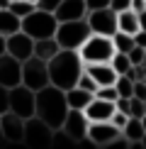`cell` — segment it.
<instances>
[{
    "label": "cell",
    "mask_w": 146,
    "mask_h": 149,
    "mask_svg": "<svg viewBox=\"0 0 146 149\" xmlns=\"http://www.w3.org/2000/svg\"><path fill=\"white\" fill-rule=\"evenodd\" d=\"M146 115V100L141 98H129V117H144Z\"/></svg>",
    "instance_id": "4316f807"
},
{
    "label": "cell",
    "mask_w": 146,
    "mask_h": 149,
    "mask_svg": "<svg viewBox=\"0 0 146 149\" xmlns=\"http://www.w3.org/2000/svg\"><path fill=\"white\" fill-rule=\"evenodd\" d=\"M10 10L22 20V17H27L29 12L34 10V3H29V0H12V3H10Z\"/></svg>",
    "instance_id": "484cf974"
},
{
    "label": "cell",
    "mask_w": 146,
    "mask_h": 149,
    "mask_svg": "<svg viewBox=\"0 0 146 149\" xmlns=\"http://www.w3.org/2000/svg\"><path fill=\"white\" fill-rule=\"evenodd\" d=\"M0 144H3V130H0Z\"/></svg>",
    "instance_id": "7bdbcfd3"
},
{
    "label": "cell",
    "mask_w": 146,
    "mask_h": 149,
    "mask_svg": "<svg viewBox=\"0 0 146 149\" xmlns=\"http://www.w3.org/2000/svg\"><path fill=\"white\" fill-rule=\"evenodd\" d=\"M83 64H100V61H110L114 56V44L112 37H102V34H90L83 42V47L78 49Z\"/></svg>",
    "instance_id": "5b68a950"
},
{
    "label": "cell",
    "mask_w": 146,
    "mask_h": 149,
    "mask_svg": "<svg viewBox=\"0 0 146 149\" xmlns=\"http://www.w3.org/2000/svg\"><path fill=\"white\" fill-rule=\"evenodd\" d=\"M34 103H36V91L27 88L24 83H17L10 88V113L27 120L34 115Z\"/></svg>",
    "instance_id": "9c48e42d"
},
{
    "label": "cell",
    "mask_w": 146,
    "mask_h": 149,
    "mask_svg": "<svg viewBox=\"0 0 146 149\" xmlns=\"http://www.w3.org/2000/svg\"><path fill=\"white\" fill-rule=\"evenodd\" d=\"M93 100V93L83 91L81 86H73V88L66 91V103H68L71 110H85V105Z\"/></svg>",
    "instance_id": "ffe728a7"
},
{
    "label": "cell",
    "mask_w": 146,
    "mask_h": 149,
    "mask_svg": "<svg viewBox=\"0 0 146 149\" xmlns=\"http://www.w3.org/2000/svg\"><path fill=\"white\" fill-rule=\"evenodd\" d=\"M95 98H102V100H117L119 98V93L114 86H97V91H95Z\"/></svg>",
    "instance_id": "83f0119b"
},
{
    "label": "cell",
    "mask_w": 146,
    "mask_h": 149,
    "mask_svg": "<svg viewBox=\"0 0 146 149\" xmlns=\"http://www.w3.org/2000/svg\"><path fill=\"white\" fill-rule=\"evenodd\" d=\"M78 86H81V88L83 91H88V93H93V95H95V91H97V83H95V81L93 78H90L88 76V73H81V78H78Z\"/></svg>",
    "instance_id": "f546056e"
},
{
    "label": "cell",
    "mask_w": 146,
    "mask_h": 149,
    "mask_svg": "<svg viewBox=\"0 0 146 149\" xmlns=\"http://www.w3.org/2000/svg\"><path fill=\"white\" fill-rule=\"evenodd\" d=\"M0 130H3V142H8V144H22V139H24V117L8 110V113L0 115Z\"/></svg>",
    "instance_id": "8fae6325"
},
{
    "label": "cell",
    "mask_w": 146,
    "mask_h": 149,
    "mask_svg": "<svg viewBox=\"0 0 146 149\" xmlns=\"http://www.w3.org/2000/svg\"><path fill=\"white\" fill-rule=\"evenodd\" d=\"M10 3H12V0H0V10H3V8H10Z\"/></svg>",
    "instance_id": "60d3db41"
},
{
    "label": "cell",
    "mask_w": 146,
    "mask_h": 149,
    "mask_svg": "<svg viewBox=\"0 0 146 149\" xmlns=\"http://www.w3.org/2000/svg\"><path fill=\"white\" fill-rule=\"evenodd\" d=\"M110 8H112L114 12H122V10L132 8V0H110Z\"/></svg>",
    "instance_id": "836d02e7"
},
{
    "label": "cell",
    "mask_w": 146,
    "mask_h": 149,
    "mask_svg": "<svg viewBox=\"0 0 146 149\" xmlns=\"http://www.w3.org/2000/svg\"><path fill=\"white\" fill-rule=\"evenodd\" d=\"M46 66H49V83L61 91H68L73 86H78V78H81V73L85 69L81 54L73 52V49H59L46 61Z\"/></svg>",
    "instance_id": "6da1fadb"
},
{
    "label": "cell",
    "mask_w": 146,
    "mask_h": 149,
    "mask_svg": "<svg viewBox=\"0 0 146 149\" xmlns=\"http://www.w3.org/2000/svg\"><path fill=\"white\" fill-rule=\"evenodd\" d=\"M141 125H144V132H146V115L141 117Z\"/></svg>",
    "instance_id": "b9f144b4"
},
{
    "label": "cell",
    "mask_w": 146,
    "mask_h": 149,
    "mask_svg": "<svg viewBox=\"0 0 146 149\" xmlns=\"http://www.w3.org/2000/svg\"><path fill=\"white\" fill-rule=\"evenodd\" d=\"M29 3H36V0H29Z\"/></svg>",
    "instance_id": "ee69618b"
},
{
    "label": "cell",
    "mask_w": 146,
    "mask_h": 149,
    "mask_svg": "<svg viewBox=\"0 0 146 149\" xmlns=\"http://www.w3.org/2000/svg\"><path fill=\"white\" fill-rule=\"evenodd\" d=\"M134 44H139V47L146 49V29H139V32L134 34Z\"/></svg>",
    "instance_id": "8d00e7d4"
},
{
    "label": "cell",
    "mask_w": 146,
    "mask_h": 149,
    "mask_svg": "<svg viewBox=\"0 0 146 149\" xmlns=\"http://www.w3.org/2000/svg\"><path fill=\"white\" fill-rule=\"evenodd\" d=\"M134 98H141V100H146V81H134Z\"/></svg>",
    "instance_id": "d6a6232c"
},
{
    "label": "cell",
    "mask_w": 146,
    "mask_h": 149,
    "mask_svg": "<svg viewBox=\"0 0 146 149\" xmlns=\"http://www.w3.org/2000/svg\"><path fill=\"white\" fill-rule=\"evenodd\" d=\"M22 29V20L15 15L10 8H3L0 10V34L3 37H10L15 32H20Z\"/></svg>",
    "instance_id": "d6986e66"
},
{
    "label": "cell",
    "mask_w": 146,
    "mask_h": 149,
    "mask_svg": "<svg viewBox=\"0 0 146 149\" xmlns=\"http://www.w3.org/2000/svg\"><path fill=\"white\" fill-rule=\"evenodd\" d=\"M112 44H114V52L129 54V52H132V47H134V34H127V32H114V34H112Z\"/></svg>",
    "instance_id": "603a6c76"
},
{
    "label": "cell",
    "mask_w": 146,
    "mask_h": 149,
    "mask_svg": "<svg viewBox=\"0 0 146 149\" xmlns=\"http://www.w3.org/2000/svg\"><path fill=\"white\" fill-rule=\"evenodd\" d=\"M117 32H127V34H136L139 32V15L132 8L117 12Z\"/></svg>",
    "instance_id": "44dd1931"
},
{
    "label": "cell",
    "mask_w": 146,
    "mask_h": 149,
    "mask_svg": "<svg viewBox=\"0 0 146 149\" xmlns=\"http://www.w3.org/2000/svg\"><path fill=\"white\" fill-rule=\"evenodd\" d=\"M85 139H90V144H95V147H112V144H117L122 139V130L114 127L110 120L90 122L88 125V137Z\"/></svg>",
    "instance_id": "30bf717a"
},
{
    "label": "cell",
    "mask_w": 146,
    "mask_h": 149,
    "mask_svg": "<svg viewBox=\"0 0 146 149\" xmlns=\"http://www.w3.org/2000/svg\"><path fill=\"white\" fill-rule=\"evenodd\" d=\"M85 117H88L90 122H105L112 117L114 113V103L112 100H102V98H95L93 95V100H90L88 105H85Z\"/></svg>",
    "instance_id": "e0dca14e"
},
{
    "label": "cell",
    "mask_w": 146,
    "mask_h": 149,
    "mask_svg": "<svg viewBox=\"0 0 146 149\" xmlns=\"http://www.w3.org/2000/svg\"><path fill=\"white\" fill-rule=\"evenodd\" d=\"M51 139H54V130L49 127L44 120H39L36 115L24 120V139H22V144H27V147H51Z\"/></svg>",
    "instance_id": "ba28073f"
},
{
    "label": "cell",
    "mask_w": 146,
    "mask_h": 149,
    "mask_svg": "<svg viewBox=\"0 0 146 149\" xmlns=\"http://www.w3.org/2000/svg\"><path fill=\"white\" fill-rule=\"evenodd\" d=\"M59 27V20L54 12L34 8L27 17H22V32H27L32 39H44V37H54Z\"/></svg>",
    "instance_id": "277c9868"
},
{
    "label": "cell",
    "mask_w": 146,
    "mask_h": 149,
    "mask_svg": "<svg viewBox=\"0 0 146 149\" xmlns=\"http://www.w3.org/2000/svg\"><path fill=\"white\" fill-rule=\"evenodd\" d=\"M59 22H66V20H81V17L88 15V5L85 0H61L59 8L54 10Z\"/></svg>",
    "instance_id": "2e32d148"
},
{
    "label": "cell",
    "mask_w": 146,
    "mask_h": 149,
    "mask_svg": "<svg viewBox=\"0 0 146 149\" xmlns=\"http://www.w3.org/2000/svg\"><path fill=\"white\" fill-rule=\"evenodd\" d=\"M127 56H129L132 66H141L144 61H146V49H144V47H139V44H134V47H132V52L127 54Z\"/></svg>",
    "instance_id": "f1b7e54d"
},
{
    "label": "cell",
    "mask_w": 146,
    "mask_h": 149,
    "mask_svg": "<svg viewBox=\"0 0 146 149\" xmlns=\"http://www.w3.org/2000/svg\"><path fill=\"white\" fill-rule=\"evenodd\" d=\"M85 5H88V10H95V8H107L110 0H85Z\"/></svg>",
    "instance_id": "d590c367"
},
{
    "label": "cell",
    "mask_w": 146,
    "mask_h": 149,
    "mask_svg": "<svg viewBox=\"0 0 146 149\" xmlns=\"http://www.w3.org/2000/svg\"><path fill=\"white\" fill-rule=\"evenodd\" d=\"M114 88H117V93H119L122 98H132V93H134V81H132L129 76H117Z\"/></svg>",
    "instance_id": "d4e9b609"
},
{
    "label": "cell",
    "mask_w": 146,
    "mask_h": 149,
    "mask_svg": "<svg viewBox=\"0 0 146 149\" xmlns=\"http://www.w3.org/2000/svg\"><path fill=\"white\" fill-rule=\"evenodd\" d=\"M59 42H56V37H44V39H34V52H32V56H39V59H44L49 61L54 56V54L59 52Z\"/></svg>",
    "instance_id": "7402d4cb"
},
{
    "label": "cell",
    "mask_w": 146,
    "mask_h": 149,
    "mask_svg": "<svg viewBox=\"0 0 146 149\" xmlns=\"http://www.w3.org/2000/svg\"><path fill=\"white\" fill-rule=\"evenodd\" d=\"M144 125H141V117H129L127 125L122 127V139H127V144H141L144 139Z\"/></svg>",
    "instance_id": "ac0fdd59"
},
{
    "label": "cell",
    "mask_w": 146,
    "mask_h": 149,
    "mask_svg": "<svg viewBox=\"0 0 146 149\" xmlns=\"http://www.w3.org/2000/svg\"><path fill=\"white\" fill-rule=\"evenodd\" d=\"M88 20V27H90V34H102V37H112L117 32V12L112 8H95V10H88L85 15Z\"/></svg>",
    "instance_id": "8992f818"
},
{
    "label": "cell",
    "mask_w": 146,
    "mask_h": 149,
    "mask_svg": "<svg viewBox=\"0 0 146 149\" xmlns=\"http://www.w3.org/2000/svg\"><path fill=\"white\" fill-rule=\"evenodd\" d=\"M59 3H61V0H36V3H34V8L46 10V12H54V10L59 8Z\"/></svg>",
    "instance_id": "1f68e13d"
},
{
    "label": "cell",
    "mask_w": 146,
    "mask_h": 149,
    "mask_svg": "<svg viewBox=\"0 0 146 149\" xmlns=\"http://www.w3.org/2000/svg\"><path fill=\"white\" fill-rule=\"evenodd\" d=\"M10 110V88L0 83V115Z\"/></svg>",
    "instance_id": "4dcf8cb0"
},
{
    "label": "cell",
    "mask_w": 146,
    "mask_h": 149,
    "mask_svg": "<svg viewBox=\"0 0 146 149\" xmlns=\"http://www.w3.org/2000/svg\"><path fill=\"white\" fill-rule=\"evenodd\" d=\"M114 110H119V113H124V115H129V98H117L114 100Z\"/></svg>",
    "instance_id": "e575fe53"
},
{
    "label": "cell",
    "mask_w": 146,
    "mask_h": 149,
    "mask_svg": "<svg viewBox=\"0 0 146 149\" xmlns=\"http://www.w3.org/2000/svg\"><path fill=\"white\" fill-rule=\"evenodd\" d=\"M22 83L32 91H39L49 86V66L44 59L39 56H29L22 61Z\"/></svg>",
    "instance_id": "52a82bcc"
},
{
    "label": "cell",
    "mask_w": 146,
    "mask_h": 149,
    "mask_svg": "<svg viewBox=\"0 0 146 149\" xmlns=\"http://www.w3.org/2000/svg\"><path fill=\"white\" fill-rule=\"evenodd\" d=\"M0 83L8 86V88L22 83V61L8 52L0 54Z\"/></svg>",
    "instance_id": "4fadbf2b"
},
{
    "label": "cell",
    "mask_w": 146,
    "mask_h": 149,
    "mask_svg": "<svg viewBox=\"0 0 146 149\" xmlns=\"http://www.w3.org/2000/svg\"><path fill=\"white\" fill-rule=\"evenodd\" d=\"M85 73H88L90 78L95 81L97 86H114V81H117L119 73L112 69V64L110 61H100V64H85Z\"/></svg>",
    "instance_id": "9a60e30c"
},
{
    "label": "cell",
    "mask_w": 146,
    "mask_h": 149,
    "mask_svg": "<svg viewBox=\"0 0 146 149\" xmlns=\"http://www.w3.org/2000/svg\"><path fill=\"white\" fill-rule=\"evenodd\" d=\"M110 64H112V69L117 71L119 76H124V73L132 69V61H129V56H127V54H122V52H114V56L110 59Z\"/></svg>",
    "instance_id": "cb8c5ba5"
},
{
    "label": "cell",
    "mask_w": 146,
    "mask_h": 149,
    "mask_svg": "<svg viewBox=\"0 0 146 149\" xmlns=\"http://www.w3.org/2000/svg\"><path fill=\"white\" fill-rule=\"evenodd\" d=\"M56 42L61 49H73V52H78V49L83 47V42L90 37V27H88V20L81 17V20H66V22H59L56 27Z\"/></svg>",
    "instance_id": "3957f363"
},
{
    "label": "cell",
    "mask_w": 146,
    "mask_h": 149,
    "mask_svg": "<svg viewBox=\"0 0 146 149\" xmlns=\"http://www.w3.org/2000/svg\"><path fill=\"white\" fill-rule=\"evenodd\" d=\"M5 52H8V47H5V37L0 34V54H5Z\"/></svg>",
    "instance_id": "ab89813d"
},
{
    "label": "cell",
    "mask_w": 146,
    "mask_h": 149,
    "mask_svg": "<svg viewBox=\"0 0 146 149\" xmlns=\"http://www.w3.org/2000/svg\"><path fill=\"white\" fill-rule=\"evenodd\" d=\"M136 15H139V29H146V8L141 12H136Z\"/></svg>",
    "instance_id": "f35d334b"
},
{
    "label": "cell",
    "mask_w": 146,
    "mask_h": 149,
    "mask_svg": "<svg viewBox=\"0 0 146 149\" xmlns=\"http://www.w3.org/2000/svg\"><path fill=\"white\" fill-rule=\"evenodd\" d=\"M88 125H90V120L85 117L83 110H71L68 108V115H66L61 130H63L73 142H83L85 137H88Z\"/></svg>",
    "instance_id": "7c38bea8"
},
{
    "label": "cell",
    "mask_w": 146,
    "mask_h": 149,
    "mask_svg": "<svg viewBox=\"0 0 146 149\" xmlns=\"http://www.w3.org/2000/svg\"><path fill=\"white\" fill-rule=\"evenodd\" d=\"M146 8V0H132V10L134 12H141Z\"/></svg>",
    "instance_id": "74e56055"
},
{
    "label": "cell",
    "mask_w": 146,
    "mask_h": 149,
    "mask_svg": "<svg viewBox=\"0 0 146 149\" xmlns=\"http://www.w3.org/2000/svg\"><path fill=\"white\" fill-rule=\"evenodd\" d=\"M34 115L44 120L51 130H61L66 115H68V103H66V91L56 86H44L36 91V103H34Z\"/></svg>",
    "instance_id": "7a4b0ae2"
},
{
    "label": "cell",
    "mask_w": 146,
    "mask_h": 149,
    "mask_svg": "<svg viewBox=\"0 0 146 149\" xmlns=\"http://www.w3.org/2000/svg\"><path fill=\"white\" fill-rule=\"evenodd\" d=\"M5 47H8V54H12L15 59H29L32 56V52H34V39L29 37L27 32H15V34H10V37H5Z\"/></svg>",
    "instance_id": "5bb4252c"
}]
</instances>
